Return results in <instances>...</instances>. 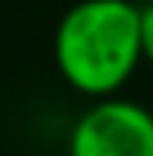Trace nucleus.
<instances>
[{
    "mask_svg": "<svg viewBox=\"0 0 153 156\" xmlns=\"http://www.w3.org/2000/svg\"><path fill=\"white\" fill-rule=\"evenodd\" d=\"M141 61V6L131 0H76L54 29L58 73L83 96H115Z\"/></svg>",
    "mask_w": 153,
    "mask_h": 156,
    "instance_id": "obj_1",
    "label": "nucleus"
},
{
    "mask_svg": "<svg viewBox=\"0 0 153 156\" xmlns=\"http://www.w3.org/2000/svg\"><path fill=\"white\" fill-rule=\"evenodd\" d=\"M141 51L144 61L153 67V3L141 6Z\"/></svg>",
    "mask_w": 153,
    "mask_h": 156,
    "instance_id": "obj_3",
    "label": "nucleus"
},
{
    "mask_svg": "<svg viewBox=\"0 0 153 156\" xmlns=\"http://www.w3.org/2000/svg\"><path fill=\"white\" fill-rule=\"evenodd\" d=\"M67 156H153V112L131 99H96L70 127Z\"/></svg>",
    "mask_w": 153,
    "mask_h": 156,
    "instance_id": "obj_2",
    "label": "nucleus"
}]
</instances>
